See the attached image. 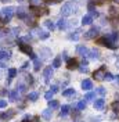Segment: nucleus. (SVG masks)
I'll return each mask as SVG.
<instances>
[{
    "label": "nucleus",
    "instance_id": "1",
    "mask_svg": "<svg viewBox=\"0 0 119 122\" xmlns=\"http://www.w3.org/2000/svg\"><path fill=\"white\" fill-rule=\"evenodd\" d=\"M76 10H78V7L75 6L74 3H65L61 7V14H62V17H68V15L74 14Z\"/></svg>",
    "mask_w": 119,
    "mask_h": 122
},
{
    "label": "nucleus",
    "instance_id": "2",
    "mask_svg": "<svg viewBox=\"0 0 119 122\" xmlns=\"http://www.w3.org/2000/svg\"><path fill=\"white\" fill-rule=\"evenodd\" d=\"M96 42H97V45L104 46V47H107V49H112V50L118 49V46H116V43H112V42H109L108 39L105 38V35H104V36H101V38H98V39L96 40Z\"/></svg>",
    "mask_w": 119,
    "mask_h": 122
},
{
    "label": "nucleus",
    "instance_id": "3",
    "mask_svg": "<svg viewBox=\"0 0 119 122\" xmlns=\"http://www.w3.org/2000/svg\"><path fill=\"white\" fill-rule=\"evenodd\" d=\"M29 11L35 15V17H40V15H43V14H49V8L40 7V6H30Z\"/></svg>",
    "mask_w": 119,
    "mask_h": 122
},
{
    "label": "nucleus",
    "instance_id": "4",
    "mask_svg": "<svg viewBox=\"0 0 119 122\" xmlns=\"http://www.w3.org/2000/svg\"><path fill=\"white\" fill-rule=\"evenodd\" d=\"M15 10H17V8L11 7V6H10V7H4L3 10H0V13H1V15L4 17V21H6V22H8V21L11 20V17L14 15Z\"/></svg>",
    "mask_w": 119,
    "mask_h": 122
},
{
    "label": "nucleus",
    "instance_id": "5",
    "mask_svg": "<svg viewBox=\"0 0 119 122\" xmlns=\"http://www.w3.org/2000/svg\"><path fill=\"white\" fill-rule=\"evenodd\" d=\"M98 33H100V28H98V26H93V28H90V29L84 33V39H86V40L96 39L97 36H98Z\"/></svg>",
    "mask_w": 119,
    "mask_h": 122
},
{
    "label": "nucleus",
    "instance_id": "6",
    "mask_svg": "<svg viewBox=\"0 0 119 122\" xmlns=\"http://www.w3.org/2000/svg\"><path fill=\"white\" fill-rule=\"evenodd\" d=\"M105 72H107V68H105V65H103V67H100L98 69H96V71L93 72V78H94L96 81H104Z\"/></svg>",
    "mask_w": 119,
    "mask_h": 122
},
{
    "label": "nucleus",
    "instance_id": "7",
    "mask_svg": "<svg viewBox=\"0 0 119 122\" xmlns=\"http://www.w3.org/2000/svg\"><path fill=\"white\" fill-rule=\"evenodd\" d=\"M15 114H17L15 110H7V111H4V112H0V119H3V121H8V119L14 118Z\"/></svg>",
    "mask_w": 119,
    "mask_h": 122
},
{
    "label": "nucleus",
    "instance_id": "8",
    "mask_svg": "<svg viewBox=\"0 0 119 122\" xmlns=\"http://www.w3.org/2000/svg\"><path fill=\"white\" fill-rule=\"evenodd\" d=\"M53 67H46L45 69H43V78H45V82L46 83H49L50 82V79H51L53 76Z\"/></svg>",
    "mask_w": 119,
    "mask_h": 122
},
{
    "label": "nucleus",
    "instance_id": "9",
    "mask_svg": "<svg viewBox=\"0 0 119 122\" xmlns=\"http://www.w3.org/2000/svg\"><path fill=\"white\" fill-rule=\"evenodd\" d=\"M87 57H90L91 60H98V58H100V50H98V49H96V47L90 49Z\"/></svg>",
    "mask_w": 119,
    "mask_h": 122
},
{
    "label": "nucleus",
    "instance_id": "10",
    "mask_svg": "<svg viewBox=\"0 0 119 122\" xmlns=\"http://www.w3.org/2000/svg\"><path fill=\"white\" fill-rule=\"evenodd\" d=\"M76 53L79 54L80 57H87V54H89V49H87L86 46H78V47H76Z\"/></svg>",
    "mask_w": 119,
    "mask_h": 122
},
{
    "label": "nucleus",
    "instance_id": "11",
    "mask_svg": "<svg viewBox=\"0 0 119 122\" xmlns=\"http://www.w3.org/2000/svg\"><path fill=\"white\" fill-rule=\"evenodd\" d=\"M80 86H82L83 90H91L93 89V82H91V79H83Z\"/></svg>",
    "mask_w": 119,
    "mask_h": 122
},
{
    "label": "nucleus",
    "instance_id": "12",
    "mask_svg": "<svg viewBox=\"0 0 119 122\" xmlns=\"http://www.w3.org/2000/svg\"><path fill=\"white\" fill-rule=\"evenodd\" d=\"M67 68L69 69V71L76 69L78 68V61L75 60V58H68L67 60Z\"/></svg>",
    "mask_w": 119,
    "mask_h": 122
},
{
    "label": "nucleus",
    "instance_id": "13",
    "mask_svg": "<svg viewBox=\"0 0 119 122\" xmlns=\"http://www.w3.org/2000/svg\"><path fill=\"white\" fill-rule=\"evenodd\" d=\"M20 50L22 51V53H25V54H28L29 56L30 53H32V47H30L28 43H20Z\"/></svg>",
    "mask_w": 119,
    "mask_h": 122
},
{
    "label": "nucleus",
    "instance_id": "14",
    "mask_svg": "<svg viewBox=\"0 0 119 122\" xmlns=\"http://www.w3.org/2000/svg\"><path fill=\"white\" fill-rule=\"evenodd\" d=\"M15 11H17V17H18L20 20H25V18H26V15H28V13H26V10H25L24 7L17 8Z\"/></svg>",
    "mask_w": 119,
    "mask_h": 122
},
{
    "label": "nucleus",
    "instance_id": "15",
    "mask_svg": "<svg viewBox=\"0 0 119 122\" xmlns=\"http://www.w3.org/2000/svg\"><path fill=\"white\" fill-rule=\"evenodd\" d=\"M93 106H94L96 110H103L104 106H105V100L103 99V97H101V99H97L96 101H94V104H93Z\"/></svg>",
    "mask_w": 119,
    "mask_h": 122
},
{
    "label": "nucleus",
    "instance_id": "16",
    "mask_svg": "<svg viewBox=\"0 0 119 122\" xmlns=\"http://www.w3.org/2000/svg\"><path fill=\"white\" fill-rule=\"evenodd\" d=\"M105 38L108 39L109 42L115 43V42L118 40V38H119V32H112V33H108V35H105Z\"/></svg>",
    "mask_w": 119,
    "mask_h": 122
},
{
    "label": "nucleus",
    "instance_id": "17",
    "mask_svg": "<svg viewBox=\"0 0 119 122\" xmlns=\"http://www.w3.org/2000/svg\"><path fill=\"white\" fill-rule=\"evenodd\" d=\"M78 69H79V72H82V74H87L89 72V68H87V61L83 60V62L80 65H78Z\"/></svg>",
    "mask_w": 119,
    "mask_h": 122
},
{
    "label": "nucleus",
    "instance_id": "18",
    "mask_svg": "<svg viewBox=\"0 0 119 122\" xmlns=\"http://www.w3.org/2000/svg\"><path fill=\"white\" fill-rule=\"evenodd\" d=\"M80 35H82V30L78 29V30H75V32H72V33H69V36H68V38L71 39V40H75V42H76L78 39L80 38Z\"/></svg>",
    "mask_w": 119,
    "mask_h": 122
},
{
    "label": "nucleus",
    "instance_id": "19",
    "mask_svg": "<svg viewBox=\"0 0 119 122\" xmlns=\"http://www.w3.org/2000/svg\"><path fill=\"white\" fill-rule=\"evenodd\" d=\"M40 56H43V58H50L51 57V50L47 49V47H43V49H40Z\"/></svg>",
    "mask_w": 119,
    "mask_h": 122
},
{
    "label": "nucleus",
    "instance_id": "20",
    "mask_svg": "<svg viewBox=\"0 0 119 122\" xmlns=\"http://www.w3.org/2000/svg\"><path fill=\"white\" fill-rule=\"evenodd\" d=\"M51 115H53V110L51 108H46V110H43V112H42V117L45 118V119H51Z\"/></svg>",
    "mask_w": 119,
    "mask_h": 122
},
{
    "label": "nucleus",
    "instance_id": "21",
    "mask_svg": "<svg viewBox=\"0 0 119 122\" xmlns=\"http://www.w3.org/2000/svg\"><path fill=\"white\" fill-rule=\"evenodd\" d=\"M75 93H76V90L72 89V87H69V89L62 90V96H64V97H72V96H75Z\"/></svg>",
    "mask_w": 119,
    "mask_h": 122
},
{
    "label": "nucleus",
    "instance_id": "22",
    "mask_svg": "<svg viewBox=\"0 0 119 122\" xmlns=\"http://www.w3.org/2000/svg\"><path fill=\"white\" fill-rule=\"evenodd\" d=\"M91 24H93V17L90 14L84 15L82 18V25H91Z\"/></svg>",
    "mask_w": 119,
    "mask_h": 122
},
{
    "label": "nucleus",
    "instance_id": "23",
    "mask_svg": "<svg viewBox=\"0 0 119 122\" xmlns=\"http://www.w3.org/2000/svg\"><path fill=\"white\" fill-rule=\"evenodd\" d=\"M55 26L60 28V29H67V20H65V18H60Z\"/></svg>",
    "mask_w": 119,
    "mask_h": 122
},
{
    "label": "nucleus",
    "instance_id": "24",
    "mask_svg": "<svg viewBox=\"0 0 119 122\" xmlns=\"http://www.w3.org/2000/svg\"><path fill=\"white\" fill-rule=\"evenodd\" d=\"M45 26L49 30H54L55 28H57V26H55V24L51 20H46V21H45Z\"/></svg>",
    "mask_w": 119,
    "mask_h": 122
},
{
    "label": "nucleus",
    "instance_id": "25",
    "mask_svg": "<svg viewBox=\"0 0 119 122\" xmlns=\"http://www.w3.org/2000/svg\"><path fill=\"white\" fill-rule=\"evenodd\" d=\"M42 64H43V62H42V60L36 57V58L33 60V69H35V71H39V69L42 68Z\"/></svg>",
    "mask_w": 119,
    "mask_h": 122
},
{
    "label": "nucleus",
    "instance_id": "26",
    "mask_svg": "<svg viewBox=\"0 0 119 122\" xmlns=\"http://www.w3.org/2000/svg\"><path fill=\"white\" fill-rule=\"evenodd\" d=\"M69 110H71V107H69V106H62V107H61L60 117H67V115L69 114Z\"/></svg>",
    "mask_w": 119,
    "mask_h": 122
},
{
    "label": "nucleus",
    "instance_id": "27",
    "mask_svg": "<svg viewBox=\"0 0 119 122\" xmlns=\"http://www.w3.org/2000/svg\"><path fill=\"white\" fill-rule=\"evenodd\" d=\"M10 57H11V51L0 50V60H6V58H10Z\"/></svg>",
    "mask_w": 119,
    "mask_h": 122
},
{
    "label": "nucleus",
    "instance_id": "28",
    "mask_svg": "<svg viewBox=\"0 0 119 122\" xmlns=\"http://www.w3.org/2000/svg\"><path fill=\"white\" fill-rule=\"evenodd\" d=\"M91 100H96V92H89L84 96V101H91Z\"/></svg>",
    "mask_w": 119,
    "mask_h": 122
},
{
    "label": "nucleus",
    "instance_id": "29",
    "mask_svg": "<svg viewBox=\"0 0 119 122\" xmlns=\"http://www.w3.org/2000/svg\"><path fill=\"white\" fill-rule=\"evenodd\" d=\"M60 104H58V101L57 100H49V108H51V110H55L57 107H58Z\"/></svg>",
    "mask_w": 119,
    "mask_h": 122
},
{
    "label": "nucleus",
    "instance_id": "30",
    "mask_svg": "<svg viewBox=\"0 0 119 122\" xmlns=\"http://www.w3.org/2000/svg\"><path fill=\"white\" fill-rule=\"evenodd\" d=\"M8 96H10V101H15L18 99V90H11Z\"/></svg>",
    "mask_w": 119,
    "mask_h": 122
},
{
    "label": "nucleus",
    "instance_id": "31",
    "mask_svg": "<svg viewBox=\"0 0 119 122\" xmlns=\"http://www.w3.org/2000/svg\"><path fill=\"white\" fill-rule=\"evenodd\" d=\"M15 75H17V69L15 68H10L8 69V83H10V81H11Z\"/></svg>",
    "mask_w": 119,
    "mask_h": 122
},
{
    "label": "nucleus",
    "instance_id": "32",
    "mask_svg": "<svg viewBox=\"0 0 119 122\" xmlns=\"http://www.w3.org/2000/svg\"><path fill=\"white\" fill-rule=\"evenodd\" d=\"M37 97H39V94H37L36 92H32V93L28 94V100H29V101H36Z\"/></svg>",
    "mask_w": 119,
    "mask_h": 122
},
{
    "label": "nucleus",
    "instance_id": "33",
    "mask_svg": "<svg viewBox=\"0 0 119 122\" xmlns=\"http://www.w3.org/2000/svg\"><path fill=\"white\" fill-rule=\"evenodd\" d=\"M61 67V57H55L53 61V68H60Z\"/></svg>",
    "mask_w": 119,
    "mask_h": 122
},
{
    "label": "nucleus",
    "instance_id": "34",
    "mask_svg": "<svg viewBox=\"0 0 119 122\" xmlns=\"http://www.w3.org/2000/svg\"><path fill=\"white\" fill-rule=\"evenodd\" d=\"M76 108H78L79 111L84 110V108H86V101H84V100H82V101H78V103H76Z\"/></svg>",
    "mask_w": 119,
    "mask_h": 122
},
{
    "label": "nucleus",
    "instance_id": "35",
    "mask_svg": "<svg viewBox=\"0 0 119 122\" xmlns=\"http://www.w3.org/2000/svg\"><path fill=\"white\" fill-rule=\"evenodd\" d=\"M104 81H108V82L114 81V75H112L111 72H105V75H104Z\"/></svg>",
    "mask_w": 119,
    "mask_h": 122
},
{
    "label": "nucleus",
    "instance_id": "36",
    "mask_svg": "<svg viewBox=\"0 0 119 122\" xmlns=\"http://www.w3.org/2000/svg\"><path fill=\"white\" fill-rule=\"evenodd\" d=\"M96 93H98L100 96H105V94H107V90H105V87L100 86V87H98V89L96 90Z\"/></svg>",
    "mask_w": 119,
    "mask_h": 122
},
{
    "label": "nucleus",
    "instance_id": "37",
    "mask_svg": "<svg viewBox=\"0 0 119 122\" xmlns=\"http://www.w3.org/2000/svg\"><path fill=\"white\" fill-rule=\"evenodd\" d=\"M109 13H111V15H118V8L112 6V7H109Z\"/></svg>",
    "mask_w": 119,
    "mask_h": 122
},
{
    "label": "nucleus",
    "instance_id": "38",
    "mask_svg": "<svg viewBox=\"0 0 119 122\" xmlns=\"http://www.w3.org/2000/svg\"><path fill=\"white\" fill-rule=\"evenodd\" d=\"M50 92H51L53 94H54V93H57V92H58V86H57V85H53L51 87H50Z\"/></svg>",
    "mask_w": 119,
    "mask_h": 122
},
{
    "label": "nucleus",
    "instance_id": "39",
    "mask_svg": "<svg viewBox=\"0 0 119 122\" xmlns=\"http://www.w3.org/2000/svg\"><path fill=\"white\" fill-rule=\"evenodd\" d=\"M101 119H103L101 117H91L90 118V122H100Z\"/></svg>",
    "mask_w": 119,
    "mask_h": 122
},
{
    "label": "nucleus",
    "instance_id": "40",
    "mask_svg": "<svg viewBox=\"0 0 119 122\" xmlns=\"http://www.w3.org/2000/svg\"><path fill=\"white\" fill-rule=\"evenodd\" d=\"M45 3H47V4H55V3H60V1H62V0H43Z\"/></svg>",
    "mask_w": 119,
    "mask_h": 122
},
{
    "label": "nucleus",
    "instance_id": "41",
    "mask_svg": "<svg viewBox=\"0 0 119 122\" xmlns=\"http://www.w3.org/2000/svg\"><path fill=\"white\" fill-rule=\"evenodd\" d=\"M90 15H91L93 18H94V17H96V18H97V17H98V15H100V14H98V11H97L96 8H94V10H91V11H90Z\"/></svg>",
    "mask_w": 119,
    "mask_h": 122
},
{
    "label": "nucleus",
    "instance_id": "42",
    "mask_svg": "<svg viewBox=\"0 0 119 122\" xmlns=\"http://www.w3.org/2000/svg\"><path fill=\"white\" fill-rule=\"evenodd\" d=\"M7 107V100H0V108H6Z\"/></svg>",
    "mask_w": 119,
    "mask_h": 122
},
{
    "label": "nucleus",
    "instance_id": "43",
    "mask_svg": "<svg viewBox=\"0 0 119 122\" xmlns=\"http://www.w3.org/2000/svg\"><path fill=\"white\" fill-rule=\"evenodd\" d=\"M11 32L14 33L15 36H18V35H20V32H21V29H20V28H13V29H11Z\"/></svg>",
    "mask_w": 119,
    "mask_h": 122
},
{
    "label": "nucleus",
    "instance_id": "44",
    "mask_svg": "<svg viewBox=\"0 0 119 122\" xmlns=\"http://www.w3.org/2000/svg\"><path fill=\"white\" fill-rule=\"evenodd\" d=\"M51 97H53V93H51V92H47V93L45 94V99L46 100H51Z\"/></svg>",
    "mask_w": 119,
    "mask_h": 122
},
{
    "label": "nucleus",
    "instance_id": "45",
    "mask_svg": "<svg viewBox=\"0 0 119 122\" xmlns=\"http://www.w3.org/2000/svg\"><path fill=\"white\" fill-rule=\"evenodd\" d=\"M26 81H28V83L29 85H32L33 83V76L32 75H26Z\"/></svg>",
    "mask_w": 119,
    "mask_h": 122
},
{
    "label": "nucleus",
    "instance_id": "46",
    "mask_svg": "<svg viewBox=\"0 0 119 122\" xmlns=\"http://www.w3.org/2000/svg\"><path fill=\"white\" fill-rule=\"evenodd\" d=\"M91 1H93L94 4H104L107 0H91Z\"/></svg>",
    "mask_w": 119,
    "mask_h": 122
},
{
    "label": "nucleus",
    "instance_id": "47",
    "mask_svg": "<svg viewBox=\"0 0 119 122\" xmlns=\"http://www.w3.org/2000/svg\"><path fill=\"white\" fill-rule=\"evenodd\" d=\"M25 89H26V87H25L24 85H18V89H17V90H18V92H21V93H22V92H25Z\"/></svg>",
    "mask_w": 119,
    "mask_h": 122
},
{
    "label": "nucleus",
    "instance_id": "48",
    "mask_svg": "<svg viewBox=\"0 0 119 122\" xmlns=\"http://www.w3.org/2000/svg\"><path fill=\"white\" fill-rule=\"evenodd\" d=\"M29 122H40V118H39V117H33Z\"/></svg>",
    "mask_w": 119,
    "mask_h": 122
},
{
    "label": "nucleus",
    "instance_id": "49",
    "mask_svg": "<svg viewBox=\"0 0 119 122\" xmlns=\"http://www.w3.org/2000/svg\"><path fill=\"white\" fill-rule=\"evenodd\" d=\"M28 67H29V62H25L22 67H21V71H25V69L28 68Z\"/></svg>",
    "mask_w": 119,
    "mask_h": 122
},
{
    "label": "nucleus",
    "instance_id": "50",
    "mask_svg": "<svg viewBox=\"0 0 119 122\" xmlns=\"http://www.w3.org/2000/svg\"><path fill=\"white\" fill-rule=\"evenodd\" d=\"M30 1H32V6H37L40 3V0H30Z\"/></svg>",
    "mask_w": 119,
    "mask_h": 122
},
{
    "label": "nucleus",
    "instance_id": "51",
    "mask_svg": "<svg viewBox=\"0 0 119 122\" xmlns=\"http://www.w3.org/2000/svg\"><path fill=\"white\" fill-rule=\"evenodd\" d=\"M29 57H30V60H35V58H36V54H35L33 51H32V53L29 54Z\"/></svg>",
    "mask_w": 119,
    "mask_h": 122
},
{
    "label": "nucleus",
    "instance_id": "52",
    "mask_svg": "<svg viewBox=\"0 0 119 122\" xmlns=\"http://www.w3.org/2000/svg\"><path fill=\"white\" fill-rule=\"evenodd\" d=\"M114 79H115V82L119 85V75H116V76H114Z\"/></svg>",
    "mask_w": 119,
    "mask_h": 122
},
{
    "label": "nucleus",
    "instance_id": "53",
    "mask_svg": "<svg viewBox=\"0 0 119 122\" xmlns=\"http://www.w3.org/2000/svg\"><path fill=\"white\" fill-rule=\"evenodd\" d=\"M21 122H29V117H25V118H24Z\"/></svg>",
    "mask_w": 119,
    "mask_h": 122
},
{
    "label": "nucleus",
    "instance_id": "54",
    "mask_svg": "<svg viewBox=\"0 0 119 122\" xmlns=\"http://www.w3.org/2000/svg\"><path fill=\"white\" fill-rule=\"evenodd\" d=\"M6 93H7V90H1V92H0V94H1V96H4Z\"/></svg>",
    "mask_w": 119,
    "mask_h": 122
},
{
    "label": "nucleus",
    "instance_id": "55",
    "mask_svg": "<svg viewBox=\"0 0 119 122\" xmlns=\"http://www.w3.org/2000/svg\"><path fill=\"white\" fill-rule=\"evenodd\" d=\"M118 118H119V115H118Z\"/></svg>",
    "mask_w": 119,
    "mask_h": 122
}]
</instances>
